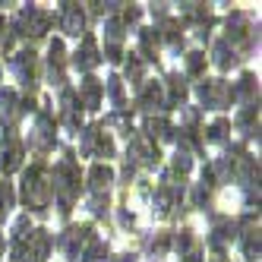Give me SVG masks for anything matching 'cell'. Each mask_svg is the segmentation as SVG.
<instances>
[{"label":"cell","instance_id":"cell-10","mask_svg":"<svg viewBox=\"0 0 262 262\" xmlns=\"http://www.w3.org/2000/svg\"><path fill=\"white\" fill-rule=\"evenodd\" d=\"M82 26H85L82 10H79L76 4H63V32H67V35H76V38H79Z\"/></svg>","mask_w":262,"mask_h":262},{"label":"cell","instance_id":"cell-25","mask_svg":"<svg viewBox=\"0 0 262 262\" xmlns=\"http://www.w3.org/2000/svg\"><path fill=\"white\" fill-rule=\"evenodd\" d=\"M224 129H228V120H215V123L209 126V139H212V142L224 139Z\"/></svg>","mask_w":262,"mask_h":262},{"label":"cell","instance_id":"cell-27","mask_svg":"<svg viewBox=\"0 0 262 262\" xmlns=\"http://www.w3.org/2000/svg\"><path fill=\"white\" fill-rule=\"evenodd\" d=\"M174 171H177V174H186V171H190V155H186V152H177V155H174Z\"/></svg>","mask_w":262,"mask_h":262},{"label":"cell","instance_id":"cell-29","mask_svg":"<svg viewBox=\"0 0 262 262\" xmlns=\"http://www.w3.org/2000/svg\"><path fill=\"white\" fill-rule=\"evenodd\" d=\"M0 250H4V234H0Z\"/></svg>","mask_w":262,"mask_h":262},{"label":"cell","instance_id":"cell-9","mask_svg":"<svg viewBox=\"0 0 262 262\" xmlns=\"http://www.w3.org/2000/svg\"><path fill=\"white\" fill-rule=\"evenodd\" d=\"M73 63H76L79 70H92L98 63V48H95V38H92V35L82 38V48L76 51V60H73Z\"/></svg>","mask_w":262,"mask_h":262},{"label":"cell","instance_id":"cell-8","mask_svg":"<svg viewBox=\"0 0 262 262\" xmlns=\"http://www.w3.org/2000/svg\"><path fill=\"white\" fill-rule=\"evenodd\" d=\"M35 145H38L41 152L54 145V120L48 114H38V120H35Z\"/></svg>","mask_w":262,"mask_h":262},{"label":"cell","instance_id":"cell-15","mask_svg":"<svg viewBox=\"0 0 262 262\" xmlns=\"http://www.w3.org/2000/svg\"><path fill=\"white\" fill-rule=\"evenodd\" d=\"M183 98H186L183 76H171V79H167V98H164V104H167V107H174V104H180Z\"/></svg>","mask_w":262,"mask_h":262},{"label":"cell","instance_id":"cell-12","mask_svg":"<svg viewBox=\"0 0 262 262\" xmlns=\"http://www.w3.org/2000/svg\"><path fill=\"white\" fill-rule=\"evenodd\" d=\"M48 73H51V79L54 82H63V45L60 41H54L51 51H48Z\"/></svg>","mask_w":262,"mask_h":262},{"label":"cell","instance_id":"cell-1","mask_svg":"<svg viewBox=\"0 0 262 262\" xmlns=\"http://www.w3.org/2000/svg\"><path fill=\"white\" fill-rule=\"evenodd\" d=\"M51 177H48V167L45 164H32L26 171V180H23V199L32 212H45L51 205Z\"/></svg>","mask_w":262,"mask_h":262},{"label":"cell","instance_id":"cell-18","mask_svg":"<svg viewBox=\"0 0 262 262\" xmlns=\"http://www.w3.org/2000/svg\"><path fill=\"white\" fill-rule=\"evenodd\" d=\"M89 180H92V190H95V193H104V186L111 183V167L95 164V167H92V174H89Z\"/></svg>","mask_w":262,"mask_h":262},{"label":"cell","instance_id":"cell-14","mask_svg":"<svg viewBox=\"0 0 262 262\" xmlns=\"http://www.w3.org/2000/svg\"><path fill=\"white\" fill-rule=\"evenodd\" d=\"M161 104H164L161 82H145L139 92V107H161Z\"/></svg>","mask_w":262,"mask_h":262},{"label":"cell","instance_id":"cell-28","mask_svg":"<svg viewBox=\"0 0 262 262\" xmlns=\"http://www.w3.org/2000/svg\"><path fill=\"white\" fill-rule=\"evenodd\" d=\"M126 76H129V79H139V76H142V63H139V60H129V63H126Z\"/></svg>","mask_w":262,"mask_h":262},{"label":"cell","instance_id":"cell-17","mask_svg":"<svg viewBox=\"0 0 262 262\" xmlns=\"http://www.w3.org/2000/svg\"><path fill=\"white\" fill-rule=\"evenodd\" d=\"M243 256H247L250 262L259 259V231H256V228H247V231H243Z\"/></svg>","mask_w":262,"mask_h":262},{"label":"cell","instance_id":"cell-19","mask_svg":"<svg viewBox=\"0 0 262 262\" xmlns=\"http://www.w3.org/2000/svg\"><path fill=\"white\" fill-rule=\"evenodd\" d=\"M0 107L7 111V117H19V101H16V95L4 85H0Z\"/></svg>","mask_w":262,"mask_h":262},{"label":"cell","instance_id":"cell-22","mask_svg":"<svg viewBox=\"0 0 262 262\" xmlns=\"http://www.w3.org/2000/svg\"><path fill=\"white\" fill-rule=\"evenodd\" d=\"M10 205H13V190H10L7 180H0V218L10 212Z\"/></svg>","mask_w":262,"mask_h":262},{"label":"cell","instance_id":"cell-3","mask_svg":"<svg viewBox=\"0 0 262 262\" xmlns=\"http://www.w3.org/2000/svg\"><path fill=\"white\" fill-rule=\"evenodd\" d=\"M237 92L228 85V82H221V79H212V82H202L199 85V98L205 107H228L234 101Z\"/></svg>","mask_w":262,"mask_h":262},{"label":"cell","instance_id":"cell-4","mask_svg":"<svg viewBox=\"0 0 262 262\" xmlns=\"http://www.w3.org/2000/svg\"><path fill=\"white\" fill-rule=\"evenodd\" d=\"M48 26H51V13H45L38 7H26L19 13V19H16V29L23 35H45Z\"/></svg>","mask_w":262,"mask_h":262},{"label":"cell","instance_id":"cell-30","mask_svg":"<svg viewBox=\"0 0 262 262\" xmlns=\"http://www.w3.org/2000/svg\"><path fill=\"white\" fill-rule=\"evenodd\" d=\"M215 262H224V259H215Z\"/></svg>","mask_w":262,"mask_h":262},{"label":"cell","instance_id":"cell-26","mask_svg":"<svg viewBox=\"0 0 262 262\" xmlns=\"http://www.w3.org/2000/svg\"><path fill=\"white\" fill-rule=\"evenodd\" d=\"M148 250H152V256H164V253H167V234H158Z\"/></svg>","mask_w":262,"mask_h":262},{"label":"cell","instance_id":"cell-7","mask_svg":"<svg viewBox=\"0 0 262 262\" xmlns=\"http://www.w3.org/2000/svg\"><path fill=\"white\" fill-rule=\"evenodd\" d=\"M13 67H16V76H19L23 85H32V82H35V54H32V51L16 54Z\"/></svg>","mask_w":262,"mask_h":262},{"label":"cell","instance_id":"cell-13","mask_svg":"<svg viewBox=\"0 0 262 262\" xmlns=\"http://www.w3.org/2000/svg\"><path fill=\"white\" fill-rule=\"evenodd\" d=\"M101 92H104V85H101L98 79H85V82L79 85V95H82V104H85L89 111H95V107H98V101H101Z\"/></svg>","mask_w":262,"mask_h":262},{"label":"cell","instance_id":"cell-16","mask_svg":"<svg viewBox=\"0 0 262 262\" xmlns=\"http://www.w3.org/2000/svg\"><path fill=\"white\" fill-rule=\"evenodd\" d=\"M104 256H107V250H104V243H101L98 237H92V240L85 243V250H82L79 262H104Z\"/></svg>","mask_w":262,"mask_h":262},{"label":"cell","instance_id":"cell-2","mask_svg":"<svg viewBox=\"0 0 262 262\" xmlns=\"http://www.w3.org/2000/svg\"><path fill=\"white\" fill-rule=\"evenodd\" d=\"M51 190H54V196L60 199V212H70L73 199H76V193H79V167L73 164L70 158L54 167V174H51Z\"/></svg>","mask_w":262,"mask_h":262},{"label":"cell","instance_id":"cell-20","mask_svg":"<svg viewBox=\"0 0 262 262\" xmlns=\"http://www.w3.org/2000/svg\"><path fill=\"white\" fill-rule=\"evenodd\" d=\"M215 63H218L221 70H228V67H234V63H237L234 51H228V45H224V41H218V45H215Z\"/></svg>","mask_w":262,"mask_h":262},{"label":"cell","instance_id":"cell-11","mask_svg":"<svg viewBox=\"0 0 262 262\" xmlns=\"http://www.w3.org/2000/svg\"><path fill=\"white\" fill-rule=\"evenodd\" d=\"M19 161H23V148H19V142H16V139H7V148L0 152V171L10 174V171H16V167H19Z\"/></svg>","mask_w":262,"mask_h":262},{"label":"cell","instance_id":"cell-5","mask_svg":"<svg viewBox=\"0 0 262 262\" xmlns=\"http://www.w3.org/2000/svg\"><path fill=\"white\" fill-rule=\"evenodd\" d=\"M92 240V228H70L63 237H60V250L67 253V259L70 262H79V256H82V250H85V243Z\"/></svg>","mask_w":262,"mask_h":262},{"label":"cell","instance_id":"cell-21","mask_svg":"<svg viewBox=\"0 0 262 262\" xmlns=\"http://www.w3.org/2000/svg\"><path fill=\"white\" fill-rule=\"evenodd\" d=\"M155 45H158V29H145L142 32V54H145V60H152Z\"/></svg>","mask_w":262,"mask_h":262},{"label":"cell","instance_id":"cell-6","mask_svg":"<svg viewBox=\"0 0 262 262\" xmlns=\"http://www.w3.org/2000/svg\"><path fill=\"white\" fill-rule=\"evenodd\" d=\"M82 152L85 155H98V158H107L111 152H114V142H111V136L104 133L101 126H92L82 133Z\"/></svg>","mask_w":262,"mask_h":262},{"label":"cell","instance_id":"cell-24","mask_svg":"<svg viewBox=\"0 0 262 262\" xmlns=\"http://www.w3.org/2000/svg\"><path fill=\"white\" fill-rule=\"evenodd\" d=\"M186 67H190V73H193V76H199V73L205 70V57H202V54L196 51V54H190V57H186Z\"/></svg>","mask_w":262,"mask_h":262},{"label":"cell","instance_id":"cell-23","mask_svg":"<svg viewBox=\"0 0 262 262\" xmlns=\"http://www.w3.org/2000/svg\"><path fill=\"white\" fill-rule=\"evenodd\" d=\"M107 95H111V101H114L117 107H123V92H120V79L117 76L107 79Z\"/></svg>","mask_w":262,"mask_h":262}]
</instances>
